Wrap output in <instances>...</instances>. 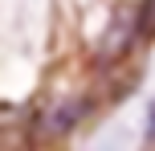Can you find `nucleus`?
I'll return each instance as SVG.
<instances>
[{"label":"nucleus","instance_id":"1","mask_svg":"<svg viewBox=\"0 0 155 151\" xmlns=\"http://www.w3.org/2000/svg\"><path fill=\"white\" fill-rule=\"evenodd\" d=\"M86 110H90L86 98H61L57 106H49V110L37 119V139H61V135H70L78 123H82Z\"/></svg>","mask_w":155,"mask_h":151},{"label":"nucleus","instance_id":"2","mask_svg":"<svg viewBox=\"0 0 155 151\" xmlns=\"http://www.w3.org/2000/svg\"><path fill=\"white\" fill-rule=\"evenodd\" d=\"M12 123H16V110L12 106H0V127H12Z\"/></svg>","mask_w":155,"mask_h":151},{"label":"nucleus","instance_id":"3","mask_svg":"<svg viewBox=\"0 0 155 151\" xmlns=\"http://www.w3.org/2000/svg\"><path fill=\"white\" fill-rule=\"evenodd\" d=\"M147 139L155 143V102H151V123H147Z\"/></svg>","mask_w":155,"mask_h":151}]
</instances>
